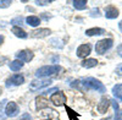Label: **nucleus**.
<instances>
[{"mask_svg": "<svg viewBox=\"0 0 122 120\" xmlns=\"http://www.w3.org/2000/svg\"><path fill=\"white\" fill-rule=\"evenodd\" d=\"M81 83L84 86V88L94 89V91H97V92H99V93L106 92L105 86L101 83L99 80H97V78H94V77H84V78L81 80Z\"/></svg>", "mask_w": 122, "mask_h": 120, "instance_id": "obj_1", "label": "nucleus"}, {"mask_svg": "<svg viewBox=\"0 0 122 120\" xmlns=\"http://www.w3.org/2000/svg\"><path fill=\"white\" fill-rule=\"evenodd\" d=\"M60 70H61V66L59 65H46V66L38 69L36 72V76L37 77H49V76L57 74Z\"/></svg>", "mask_w": 122, "mask_h": 120, "instance_id": "obj_2", "label": "nucleus"}, {"mask_svg": "<svg viewBox=\"0 0 122 120\" xmlns=\"http://www.w3.org/2000/svg\"><path fill=\"white\" fill-rule=\"evenodd\" d=\"M112 44H114V41L111 38H106V39H103V41H100V42H98L97 43V45H95V50H97V53L98 54H105L109 49L112 47Z\"/></svg>", "mask_w": 122, "mask_h": 120, "instance_id": "obj_3", "label": "nucleus"}, {"mask_svg": "<svg viewBox=\"0 0 122 120\" xmlns=\"http://www.w3.org/2000/svg\"><path fill=\"white\" fill-rule=\"evenodd\" d=\"M51 83H53L51 80H42V81H38V80H34V81L30 82V85H29V89L34 92V91H38V89H42V88H44V87H46V86H50Z\"/></svg>", "mask_w": 122, "mask_h": 120, "instance_id": "obj_4", "label": "nucleus"}, {"mask_svg": "<svg viewBox=\"0 0 122 120\" xmlns=\"http://www.w3.org/2000/svg\"><path fill=\"white\" fill-rule=\"evenodd\" d=\"M33 56H34V54L30 52V50H28V49H26V50H21V52H18V53H16V58H17V60H20V61H25V63H29L30 60L33 59Z\"/></svg>", "mask_w": 122, "mask_h": 120, "instance_id": "obj_5", "label": "nucleus"}, {"mask_svg": "<svg viewBox=\"0 0 122 120\" xmlns=\"http://www.w3.org/2000/svg\"><path fill=\"white\" fill-rule=\"evenodd\" d=\"M5 113L9 118H14L20 113V108L15 102H9L6 104V109H5Z\"/></svg>", "mask_w": 122, "mask_h": 120, "instance_id": "obj_6", "label": "nucleus"}, {"mask_svg": "<svg viewBox=\"0 0 122 120\" xmlns=\"http://www.w3.org/2000/svg\"><path fill=\"white\" fill-rule=\"evenodd\" d=\"M25 82V78L22 75H14L10 78L6 80V87H11V86H20Z\"/></svg>", "mask_w": 122, "mask_h": 120, "instance_id": "obj_7", "label": "nucleus"}, {"mask_svg": "<svg viewBox=\"0 0 122 120\" xmlns=\"http://www.w3.org/2000/svg\"><path fill=\"white\" fill-rule=\"evenodd\" d=\"M50 101H51L55 105L60 107V105H64L65 102H66V96L62 93V92H57L55 94L51 96V98H50Z\"/></svg>", "mask_w": 122, "mask_h": 120, "instance_id": "obj_8", "label": "nucleus"}, {"mask_svg": "<svg viewBox=\"0 0 122 120\" xmlns=\"http://www.w3.org/2000/svg\"><path fill=\"white\" fill-rule=\"evenodd\" d=\"M92 52V47L90 44H82L79 45L78 49H77V56L78 58H86Z\"/></svg>", "mask_w": 122, "mask_h": 120, "instance_id": "obj_9", "label": "nucleus"}, {"mask_svg": "<svg viewBox=\"0 0 122 120\" xmlns=\"http://www.w3.org/2000/svg\"><path fill=\"white\" fill-rule=\"evenodd\" d=\"M110 104H111V101L107 98V97H104V98H101V101L99 102V104H98V112L99 113H105L107 109H109V107H110Z\"/></svg>", "mask_w": 122, "mask_h": 120, "instance_id": "obj_10", "label": "nucleus"}, {"mask_svg": "<svg viewBox=\"0 0 122 120\" xmlns=\"http://www.w3.org/2000/svg\"><path fill=\"white\" fill-rule=\"evenodd\" d=\"M32 34V37H34V38H43V37H46V36H49L50 34V29H48V28H40V29H36V31H33V32H30Z\"/></svg>", "mask_w": 122, "mask_h": 120, "instance_id": "obj_11", "label": "nucleus"}, {"mask_svg": "<svg viewBox=\"0 0 122 120\" xmlns=\"http://www.w3.org/2000/svg\"><path fill=\"white\" fill-rule=\"evenodd\" d=\"M36 104H37V109L38 110H40V109H44L49 105V101L43 97V96H40V97H37L36 98Z\"/></svg>", "mask_w": 122, "mask_h": 120, "instance_id": "obj_12", "label": "nucleus"}, {"mask_svg": "<svg viewBox=\"0 0 122 120\" xmlns=\"http://www.w3.org/2000/svg\"><path fill=\"white\" fill-rule=\"evenodd\" d=\"M105 16H106V18H116L117 16H118V10H117V7H115V6H109V7H106V14H105Z\"/></svg>", "mask_w": 122, "mask_h": 120, "instance_id": "obj_13", "label": "nucleus"}, {"mask_svg": "<svg viewBox=\"0 0 122 120\" xmlns=\"http://www.w3.org/2000/svg\"><path fill=\"white\" fill-rule=\"evenodd\" d=\"M112 94L115 98H117L118 101L122 102V83H118V85H115L112 87Z\"/></svg>", "mask_w": 122, "mask_h": 120, "instance_id": "obj_14", "label": "nucleus"}, {"mask_svg": "<svg viewBox=\"0 0 122 120\" xmlns=\"http://www.w3.org/2000/svg\"><path fill=\"white\" fill-rule=\"evenodd\" d=\"M26 21H27V25L32 26V27H37L40 23V18L38 16H28L26 18Z\"/></svg>", "mask_w": 122, "mask_h": 120, "instance_id": "obj_15", "label": "nucleus"}, {"mask_svg": "<svg viewBox=\"0 0 122 120\" xmlns=\"http://www.w3.org/2000/svg\"><path fill=\"white\" fill-rule=\"evenodd\" d=\"M9 66H10V70H11V71H20L23 66V63L20 61V60H14V61H11L9 64Z\"/></svg>", "mask_w": 122, "mask_h": 120, "instance_id": "obj_16", "label": "nucleus"}, {"mask_svg": "<svg viewBox=\"0 0 122 120\" xmlns=\"http://www.w3.org/2000/svg\"><path fill=\"white\" fill-rule=\"evenodd\" d=\"M12 33L18 37V38H27V33L23 31L21 27H17V26H14L12 27Z\"/></svg>", "mask_w": 122, "mask_h": 120, "instance_id": "obj_17", "label": "nucleus"}, {"mask_svg": "<svg viewBox=\"0 0 122 120\" xmlns=\"http://www.w3.org/2000/svg\"><path fill=\"white\" fill-rule=\"evenodd\" d=\"M104 33H105L104 29L103 28H98V27L87 29V32H86L87 36H100V34H104Z\"/></svg>", "mask_w": 122, "mask_h": 120, "instance_id": "obj_18", "label": "nucleus"}, {"mask_svg": "<svg viewBox=\"0 0 122 120\" xmlns=\"http://www.w3.org/2000/svg\"><path fill=\"white\" fill-rule=\"evenodd\" d=\"M97 65H98V60H95V59H87V60H83L82 61V66L83 67H88V69L94 67Z\"/></svg>", "mask_w": 122, "mask_h": 120, "instance_id": "obj_19", "label": "nucleus"}, {"mask_svg": "<svg viewBox=\"0 0 122 120\" xmlns=\"http://www.w3.org/2000/svg\"><path fill=\"white\" fill-rule=\"evenodd\" d=\"M73 6L77 10H84L87 9V0H75Z\"/></svg>", "mask_w": 122, "mask_h": 120, "instance_id": "obj_20", "label": "nucleus"}, {"mask_svg": "<svg viewBox=\"0 0 122 120\" xmlns=\"http://www.w3.org/2000/svg\"><path fill=\"white\" fill-rule=\"evenodd\" d=\"M11 5L10 0H0V7H9Z\"/></svg>", "mask_w": 122, "mask_h": 120, "instance_id": "obj_21", "label": "nucleus"}, {"mask_svg": "<svg viewBox=\"0 0 122 120\" xmlns=\"http://www.w3.org/2000/svg\"><path fill=\"white\" fill-rule=\"evenodd\" d=\"M22 22H23V17H16L11 21L12 25H22Z\"/></svg>", "mask_w": 122, "mask_h": 120, "instance_id": "obj_22", "label": "nucleus"}, {"mask_svg": "<svg viewBox=\"0 0 122 120\" xmlns=\"http://www.w3.org/2000/svg\"><path fill=\"white\" fill-rule=\"evenodd\" d=\"M92 17H97V16H99V9H93L90 11V14H89Z\"/></svg>", "mask_w": 122, "mask_h": 120, "instance_id": "obj_23", "label": "nucleus"}, {"mask_svg": "<svg viewBox=\"0 0 122 120\" xmlns=\"http://www.w3.org/2000/svg\"><path fill=\"white\" fill-rule=\"evenodd\" d=\"M115 120H122V112L121 110L115 112Z\"/></svg>", "mask_w": 122, "mask_h": 120, "instance_id": "obj_24", "label": "nucleus"}, {"mask_svg": "<svg viewBox=\"0 0 122 120\" xmlns=\"http://www.w3.org/2000/svg\"><path fill=\"white\" fill-rule=\"evenodd\" d=\"M51 1H49V0H45V1H39V0H37L36 1V4L37 5H40V6H44V5H48V4H50Z\"/></svg>", "mask_w": 122, "mask_h": 120, "instance_id": "obj_25", "label": "nucleus"}, {"mask_svg": "<svg viewBox=\"0 0 122 120\" xmlns=\"http://www.w3.org/2000/svg\"><path fill=\"white\" fill-rule=\"evenodd\" d=\"M111 104H112V107H114V109H115V112L120 110V107H118V104H117L116 101H111Z\"/></svg>", "mask_w": 122, "mask_h": 120, "instance_id": "obj_26", "label": "nucleus"}, {"mask_svg": "<svg viewBox=\"0 0 122 120\" xmlns=\"http://www.w3.org/2000/svg\"><path fill=\"white\" fill-rule=\"evenodd\" d=\"M20 120H30V116L28 115V114H25L21 119H20Z\"/></svg>", "mask_w": 122, "mask_h": 120, "instance_id": "obj_27", "label": "nucleus"}, {"mask_svg": "<svg viewBox=\"0 0 122 120\" xmlns=\"http://www.w3.org/2000/svg\"><path fill=\"white\" fill-rule=\"evenodd\" d=\"M4 60H7V58H1V59H0V65H3V64H4V63H3Z\"/></svg>", "mask_w": 122, "mask_h": 120, "instance_id": "obj_28", "label": "nucleus"}, {"mask_svg": "<svg viewBox=\"0 0 122 120\" xmlns=\"http://www.w3.org/2000/svg\"><path fill=\"white\" fill-rule=\"evenodd\" d=\"M3 42H4V37H3V36H0V45L3 44Z\"/></svg>", "mask_w": 122, "mask_h": 120, "instance_id": "obj_29", "label": "nucleus"}, {"mask_svg": "<svg viewBox=\"0 0 122 120\" xmlns=\"http://www.w3.org/2000/svg\"><path fill=\"white\" fill-rule=\"evenodd\" d=\"M118 27H120V31L122 32V21H121V22L118 23Z\"/></svg>", "mask_w": 122, "mask_h": 120, "instance_id": "obj_30", "label": "nucleus"}, {"mask_svg": "<svg viewBox=\"0 0 122 120\" xmlns=\"http://www.w3.org/2000/svg\"><path fill=\"white\" fill-rule=\"evenodd\" d=\"M1 93H3V89H1V88H0V94H1Z\"/></svg>", "mask_w": 122, "mask_h": 120, "instance_id": "obj_31", "label": "nucleus"}]
</instances>
